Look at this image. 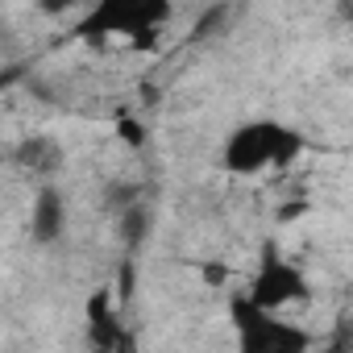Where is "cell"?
Returning <instances> with one entry per match:
<instances>
[{"label":"cell","instance_id":"4","mask_svg":"<svg viewBox=\"0 0 353 353\" xmlns=\"http://www.w3.org/2000/svg\"><path fill=\"white\" fill-rule=\"evenodd\" d=\"M13 162H17L26 174H38V179H46V174H54V170L63 166V150H59L54 137H46V133H30V137L17 141Z\"/></svg>","mask_w":353,"mask_h":353},{"label":"cell","instance_id":"2","mask_svg":"<svg viewBox=\"0 0 353 353\" xmlns=\"http://www.w3.org/2000/svg\"><path fill=\"white\" fill-rule=\"evenodd\" d=\"M233 316H237V336H241V353H303L307 349V332L279 320L274 312H262L254 307L250 299H237L233 303Z\"/></svg>","mask_w":353,"mask_h":353},{"label":"cell","instance_id":"6","mask_svg":"<svg viewBox=\"0 0 353 353\" xmlns=\"http://www.w3.org/2000/svg\"><path fill=\"white\" fill-rule=\"evenodd\" d=\"M145 225H150L145 208H141V204H137V208H129V212H125V221H121V233H125V241H133V245H137V241L145 237Z\"/></svg>","mask_w":353,"mask_h":353},{"label":"cell","instance_id":"5","mask_svg":"<svg viewBox=\"0 0 353 353\" xmlns=\"http://www.w3.org/2000/svg\"><path fill=\"white\" fill-rule=\"evenodd\" d=\"M63 225H67V204H63V196H59L54 188H42L38 200H34V216H30L34 241L50 245V241L63 233Z\"/></svg>","mask_w":353,"mask_h":353},{"label":"cell","instance_id":"7","mask_svg":"<svg viewBox=\"0 0 353 353\" xmlns=\"http://www.w3.org/2000/svg\"><path fill=\"white\" fill-rule=\"evenodd\" d=\"M336 353H353V349H336Z\"/></svg>","mask_w":353,"mask_h":353},{"label":"cell","instance_id":"1","mask_svg":"<svg viewBox=\"0 0 353 353\" xmlns=\"http://www.w3.org/2000/svg\"><path fill=\"white\" fill-rule=\"evenodd\" d=\"M299 154V133H287L279 125H250L233 133L225 162L233 170H262V166H287Z\"/></svg>","mask_w":353,"mask_h":353},{"label":"cell","instance_id":"3","mask_svg":"<svg viewBox=\"0 0 353 353\" xmlns=\"http://www.w3.org/2000/svg\"><path fill=\"white\" fill-rule=\"evenodd\" d=\"M299 299H307V283H303V274H299L295 266L270 258V262L262 266L254 291H250V303L262 307V312H274V307H283V303H299Z\"/></svg>","mask_w":353,"mask_h":353}]
</instances>
